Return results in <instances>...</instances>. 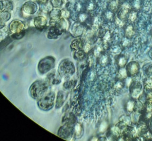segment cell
Listing matches in <instances>:
<instances>
[{"label":"cell","instance_id":"1","mask_svg":"<svg viewBox=\"0 0 152 141\" xmlns=\"http://www.w3.org/2000/svg\"><path fill=\"white\" fill-rule=\"evenodd\" d=\"M49 84L47 81L38 80L33 83L30 88V94L33 98L40 99L47 93Z\"/></svg>","mask_w":152,"mask_h":141},{"label":"cell","instance_id":"2","mask_svg":"<svg viewBox=\"0 0 152 141\" xmlns=\"http://www.w3.org/2000/svg\"><path fill=\"white\" fill-rule=\"evenodd\" d=\"M55 95L54 93L50 92L39 99L38 106L43 110H49L52 108L55 102Z\"/></svg>","mask_w":152,"mask_h":141},{"label":"cell","instance_id":"3","mask_svg":"<svg viewBox=\"0 0 152 141\" xmlns=\"http://www.w3.org/2000/svg\"><path fill=\"white\" fill-rule=\"evenodd\" d=\"M55 65V59L52 57H47L41 60L39 65L38 69L41 74H45L52 70Z\"/></svg>","mask_w":152,"mask_h":141},{"label":"cell","instance_id":"4","mask_svg":"<svg viewBox=\"0 0 152 141\" xmlns=\"http://www.w3.org/2000/svg\"><path fill=\"white\" fill-rule=\"evenodd\" d=\"M58 72L61 76L69 77L74 74L75 67L73 63L67 59L63 60L59 67Z\"/></svg>","mask_w":152,"mask_h":141},{"label":"cell","instance_id":"5","mask_svg":"<svg viewBox=\"0 0 152 141\" xmlns=\"http://www.w3.org/2000/svg\"><path fill=\"white\" fill-rule=\"evenodd\" d=\"M132 10L129 3L125 1L121 3L118 12V18L123 21H125L128 18L129 13Z\"/></svg>","mask_w":152,"mask_h":141},{"label":"cell","instance_id":"6","mask_svg":"<svg viewBox=\"0 0 152 141\" xmlns=\"http://www.w3.org/2000/svg\"><path fill=\"white\" fill-rule=\"evenodd\" d=\"M38 5L32 1L26 2L22 7V12L26 15H34L38 10Z\"/></svg>","mask_w":152,"mask_h":141},{"label":"cell","instance_id":"7","mask_svg":"<svg viewBox=\"0 0 152 141\" xmlns=\"http://www.w3.org/2000/svg\"><path fill=\"white\" fill-rule=\"evenodd\" d=\"M24 26V24L22 22L18 20H15L10 23L9 29L13 34H18L23 31Z\"/></svg>","mask_w":152,"mask_h":141},{"label":"cell","instance_id":"8","mask_svg":"<svg viewBox=\"0 0 152 141\" xmlns=\"http://www.w3.org/2000/svg\"><path fill=\"white\" fill-rule=\"evenodd\" d=\"M33 24L36 29L41 31L44 29L47 24V20L45 17L39 16L35 18L33 20Z\"/></svg>","mask_w":152,"mask_h":141},{"label":"cell","instance_id":"9","mask_svg":"<svg viewBox=\"0 0 152 141\" xmlns=\"http://www.w3.org/2000/svg\"><path fill=\"white\" fill-rule=\"evenodd\" d=\"M54 26L57 29H59L60 31H61L62 32H64V31L68 29L69 22L66 19V18H62L56 22Z\"/></svg>","mask_w":152,"mask_h":141},{"label":"cell","instance_id":"10","mask_svg":"<svg viewBox=\"0 0 152 141\" xmlns=\"http://www.w3.org/2000/svg\"><path fill=\"white\" fill-rule=\"evenodd\" d=\"M49 17L51 19L50 22H53L56 23L58 20H59L61 18V10L56 8L51 9L49 12Z\"/></svg>","mask_w":152,"mask_h":141},{"label":"cell","instance_id":"11","mask_svg":"<svg viewBox=\"0 0 152 141\" xmlns=\"http://www.w3.org/2000/svg\"><path fill=\"white\" fill-rule=\"evenodd\" d=\"M72 132V129L69 125H66L61 127L58 132V135L62 138H66L70 136Z\"/></svg>","mask_w":152,"mask_h":141},{"label":"cell","instance_id":"12","mask_svg":"<svg viewBox=\"0 0 152 141\" xmlns=\"http://www.w3.org/2000/svg\"><path fill=\"white\" fill-rule=\"evenodd\" d=\"M121 3L119 0H110L108 4V9L114 13L117 12Z\"/></svg>","mask_w":152,"mask_h":141},{"label":"cell","instance_id":"13","mask_svg":"<svg viewBox=\"0 0 152 141\" xmlns=\"http://www.w3.org/2000/svg\"><path fill=\"white\" fill-rule=\"evenodd\" d=\"M63 32L57 29L55 26L50 27L48 32V37L49 39H56L58 36L61 35Z\"/></svg>","mask_w":152,"mask_h":141},{"label":"cell","instance_id":"14","mask_svg":"<svg viewBox=\"0 0 152 141\" xmlns=\"http://www.w3.org/2000/svg\"><path fill=\"white\" fill-rule=\"evenodd\" d=\"M66 98V94L64 93V92L62 91H60L58 93V95L57 96L56 107L57 108L61 107L63 105V104H64Z\"/></svg>","mask_w":152,"mask_h":141},{"label":"cell","instance_id":"15","mask_svg":"<svg viewBox=\"0 0 152 141\" xmlns=\"http://www.w3.org/2000/svg\"><path fill=\"white\" fill-rule=\"evenodd\" d=\"M129 4L133 10L139 11L143 5L142 0H131Z\"/></svg>","mask_w":152,"mask_h":141},{"label":"cell","instance_id":"16","mask_svg":"<svg viewBox=\"0 0 152 141\" xmlns=\"http://www.w3.org/2000/svg\"><path fill=\"white\" fill-rule=\"evenodd\" d=\"M71 31L75 36H81L83 33V26L81 24L76 23L74 24Z\"/></svg>","mask_w":152,"mask_h":141},{"label":"cell","instance_id":"17","mask_svg":"<svg viewBox=\"0 0 152 141\" xmlns=\"http://www.w3.org/2000/svg\"><path fill=\"white\" fill-rule=\"evenodd\" d=\"M83 46V41L81 39H77L71 42V48L74 50H78Z\"/></svg>","mask_w":152,"mask_h":141},{"label":"cell","instance_id":"18","mask_svg":"<svg viewBox=\"0 0 152 141\" xmlns=\"http://www.w3.org/2000/svg\"><path fill=\"white\" fill-rule=\"evenodd\" d=\"M11 17V15L9 11L3 10L0 13V19L3 22L9 21Z\"/></svg>","mask_w":152,"mask_h":141},{"label":"cell","instance_id":"19","mask_svg":"<svg viewBox=\"0 0 152 141\" xmlns=\"http://www.w3.org/2000/svg\"><path fill=\"white\" fill-rule=\"evenodd\" d=\"M56 73H50V74L48 76V79L50 83L53 84H58L60 83L61 79L59 77L57 76V75L55 74Z\"/></svg>","mask_w":152,"mask_h":141},{"label":"cell","instance_id":"20","mask_svg":"<svg viewBox=\"0 0 152 141\" xmlns=\"http://www.w3.org/2000/svg\"><path fill=\"white\" fill-rule=\"evenodd\" d=\"M3 3V11L7 10V11H11L13 9V4L12 1L9 0H7L5 1H2Z\"/></svg>","mask_w":152,"mask_h":141},{"label":"cell","instance_id":"21","mask_svg":"<svg viewBox=\"0 0 152 141\" xmlns=\"http://www.w3.org/2000/svg\"><path fill=\"white\" fill-rule=\"evenodd\" d=\"M138 17V11L136 10H131V12L129 13L127 19L130 22L135 21L137 19Z\"/></svg>","mask_w":152,"mask_h":141},{"label":"cell","instance_id":"22","mask_svg":"<svg viewBox=\"0 0 152 141\" xmlns=\"http://www.w3.org/2000/svg\"><path fill=\"white\" fill-rule=\"evenodd\" d=\"M134 34V28L132 24H129L125 29V34L127 37H131Z\"/></svg>","mask_w":152,"mask_h":141},{"label":"cell","instance_id":"23","mask_svg":"<svg viewBox=\"0 0 152 141\" xmlns=\"http://www.w3.org/2000/svg\"><path fill=\"white\" fill-rule=\"evenodd\" d=\"M64 3V0H51L50 3L52 7L55 8H58L61 6Z\"/></svg>","mask_w":152,"mask_h":141},{"label":"cell","instance_id":"24","mask_svg":"<svg viewBox=\"0 0 152 141\" xmlns=\"http://www.w3.org/2000/svg\"><path fill=\"white\" fill-rule=\"evenodd\" d=\"M104 15V17L107 19L109 20L110 21H112L115 19L114 12H112L110 10H108V9L105 11Z\"/></svg>","mask_w":152,"mask_h":141},{"label":"cell","instance_id":"25","mask_svg":"<svg viewBox=\"0 0 152 141\" xmlns=\"http://www.w3.org/2000/svg\"><path fill=\"white\" fill-rule=\"evenodd\" d=\"M84 56H85V54H84L83 51L79 50L77 51V52H76L75 55V57L77 59L81 60L82 59H83Z\"/></svg>","mask_w":152,"mask_h":141},{"label":"cell","instance_id":"26","mask_svg":"<svg viewBox=\"0 0 152 141\" xmlns=\"http://www.w3.org/2000/svg\"><path fill=\"white\" fill-rule=\"evenodd\" d=\"M24 36L23 31H22L20 33H18V34H14L12 35V37L13 38L15 39H19L22 38Z\"/></svg>","mask_w":152,"mask_h":141},{"label":"cell","instance_id":"27","mask_svg":"<svg viewBox=\"0 0 152 141\" xmlns=\"http://www.w3.org/2000/svg\"><path fill=\"white\" fill-rule=\"evenodd\" d=\"M115 22H116L117 25L118 26H120V27L123 26L124 24V21H123V20L120 19L118 17L115 18Z\"/></svg>","mask_w":152,"mask_h":141},{"label":"cell","instance_id":"28","mask_svg":"<svg viewBox=\"0 0 152 141\" xmlns=\"http://www.w3.org/2000/svg\"><path fill=\"white\" fill-rule=\"evenodd\" d=\"M62 18H68L69 16V12H68L66 10H62Z\"/></svg>","mask_w":152,"mask_h":141},{"label":"cell","instance_id":"29","mask_svg":"<svg viewBox=\"0 0 152 141\" xmlns=\"http://www.w3.org/2000/svg\"><path fill=\"white\" fill-rule=\"evenodd\" d=\"M87 16L86 14L83 13V14H81L79 16V20L81 22H83L84 21H85V20L87 19Z\"/></svg>","mask_w":152,"mask_h":141},{"label":"cell","instance_id":"30","mask_svg":"<svg viewBox=\"0 0 152 141\" xmlns=\"http://www.w3.org/2000/svg\"><path fill=\"white\" fill-rule=\"evenodd\" d=\"M75 131H76V133H77V134L78 135V134H79L81 132V127L80 125L77 124L76 125V127H75Z\"/></svg>","mask_w":152,"mask_h":141},{"label":"cell","instance_id":"31","mask_svg":"<svg viewBox=\"0 0 152 141\" xmlns=\"http://www.w3.org/2000/svg\"><path fill=\"white\" fill-rule=\"evenodd\" d=\"M95 7V4L93 3H90L89 5H88V9L89 10H93Z\"/></svg>","mask_w":152,"mask_h":141},{"label":"cell","instance_id":"32","mask_svg":"<svg viewBox=\"0 0 152 141\" xmlns=\"http://www.w3.org/2000/svg\"><path fill=\"white\" fill-rule=\"evenodd\" d=\"M36 1H37L38 2L41 3H45L47 2L48 0H35Z\"/></svg>","mask_w":152,"mask_h":141},{"label":"cell","instance_id":"33","mask_svg":"<svg viewBox=\"0 0 152 141\" xmlns=\"http://www.w3.org/2000/svg\"><path fill=\"white\" fill-rule=\"evenodd\" d=\"M120 2L121 3L124 2H125V1H126L127 0H119Z\"/></svg>","mask_w":152,"mask_h":141},{"label":"cell","instance_id":"34","mask_svg":"<svg viewBox=\"0 0 152 141\" xmlns=\"http://www.w3.org/2000/svg\"><path fill=\"white\" fill-rule=\"evenodd\" d=\"M1 1H7V0H0Z\"/></svg>","mask_w":152,"mask_h":141},{"label":"cell","instance_id":"35","mask_svg":"<svg viewBox=\"0 0 152 141\" xmlns=\"http://www.w3.org/2000/svg\"><path fill=\"white\" fill-rule=\"evenodd\" d=\"M64 2H66L68 0H64Z\"/></svg>","mask_w":152,"mask_h":141}]
</instances>
